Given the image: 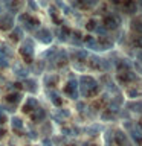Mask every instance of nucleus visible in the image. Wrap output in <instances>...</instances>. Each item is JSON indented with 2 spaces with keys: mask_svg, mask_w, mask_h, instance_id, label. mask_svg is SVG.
Instances as JSON below:
<instances>
[{
  "mask_svg": "<svg viewBox=\"0 0 142 146\" xmlns=\"http://www.w3.org/2000/svg\"><path fill=\"white\" fill-rule=\"evenodd\" d=\"M20 53L25 58V61L32 62V55H34V43H32V40L27 38L23 41V44L20 46Z\"/></svg>",
  "mask_w": 142,
  "mask_h": 146,
  "instance_id": "nucleus-1",
  "label": "nucleus"
},
{
  "mask_svg": "<svg viewBox=\"0 0 142 146\" xmlns=\"http://www.w3.org/2000/svg\"><path fill=\"white\" fill-rule=\"evenodd\" d=\"M80 84L82 87H86L87 90H90V93L92 94H95V93H98V84H96V81L93 79L92 76H81V79H80Z\"/></svg>",
  "mask_w": 142,
  "mask_h": 146,
  "instance_id": "nucleus-2",
  "label": "nucleus"
},
{
  "mask_svg": "<svg viewBox=\"0 0 142 146\" xmlns=\"http://www.w3.org/2000/svg\"><path fill=\"white\" fill-rule=\"evenodd\" d=\"M66 94H69L70 99H78V94H80V85L75 79H70L66 85Z\"/></svg>",
  "mask_w": 142,
  "mask_h": 146,
  "instance_id": "nucleus-3",
  "label": "nucleus"
},
{
  "mask_svg": "<svg viewBox=\"0 0 142 146\" xmlns=\"http://www.w3.org/2000/svg\"><path fill=\"white\" fill-rule=\"evenodd\" d=\"M35 36H37V40L41 41V43H44V44L52 43V34H50L49 29H40V31H37L35 32Z\"/></svg>",
  "mask_w": 142,
  "mask_h": 146,
  "instance_id": "nucleus-4",
  "label": "nucleus"
},
{
  "mask_svg": "<svg viewBox=\"0 0 142 146\" xmlns=\"http://www.w3.org/2000/svg\"><path fill=\"white\" fill-rule=\"evenodd\" d=\"M12 26H14L12 15L5 14V15L0 17V29H2V31H9V29H12Z\"/></svg>",
  "mask_w": 142,
  "mask_h": 146,
  "instance_id": "nucleus-5",
  "label": "nucleus"
},
{
  "mask_svg": "<svg viewBox=\"0 0 142 146\" xmlns=\"http://www.w3.org/2000/svg\"><path fill=\"white\" fill-rule=\"evenodd\" d=\"M52 61H55L57 66H64V64L69 61V56H67V53L64 52V50H58V52L55 53V56H54Z\"/></svg>",
  "mask_w": 142,
  "mask_h": 146,
  "instance_id": "nucleus-6",
  "label": "nucleus"
},
{
  "mask_svg": "<svg viewBox=\"0 0 142 146\" xmlns=\"http://www.w3.org/2000/svg\"><path fill=\"white\" fill-rule=\"evenodd\" d=\"M104 26L107 27V29H116V27L119 26V18L113 17V15L104 17Z\"/></svg>",
  "mask_w": 142,
  "mask_h": 146,
  "instance_id": "nucleus-7",
  "label": "nucleus"
},
{
  "mask_svg": "<svg viewBox=\"0 0 142 146\" xmlns=\"http://www.w3.org/2000/svg\"><path fill=\"white\" fill-rule=\"evenodd\" d=\"M38 108V102H37V99L35 98H29L26 100V104L23 105V111L25 113H31V111H34V110Z\"/></svg>",
  "mask_w": 142,
  "mask_h": 146,
  "instance_id": "nucleus-8",
  "label": "nucleus"
},
{
  "mask_svg": "<svg viewBox=\"0 0 142 146\" xmlns=\"http://www.w3.org/2000/svg\"><path fill=\"white\" fill-rule=\"evenodd\" d=\"M130 135H131V139L135 140V143H136V145L142 146V131L139 129V126H137V128H133V126H131Z\"/></svg>",
  "mask_w": 142,
  "mask_h": 146,
  "instance_id": "nucleus-9",
  "label": "nucleus"
},
{
  "mask_svg": "<svg viewBox=\"0 0 142 146\" xmlns=\"http://www.w3.org/2000/svg\"><path fill=\"white\" fill-rule=\"evenodd\" d=\"M44 117H46V111L43 108H37V110H34L32 111V114H31V119L34 122H41V120H44Z\"/></svg>",
  "mask_w": 142,
  "mask_h": 146,
  "instance_id": "nucleus-10",
  "label": "nucleus"
},
{
  "mask_svg": "<svg viewBox=\"0 0 142 146\" xmlns=\"http://www.w3.org/2000/svg\"><path fill=\"white\" fill-rule=\"evenodd\" d=\"M113 135H115V141H116L119 146H128V143H127V134H125V132L116 131Z\"/></svg>",
  "mask_w": 142,
  "mask_h": 146,
  "instance_id": "nucleus-11",
  "label": "nucleus"
},
{
  "mask_svg": "<svg viewBox=\"0 0 142 146\" xmlns=\"http://www.w3.org/2000/svg\"><path fill=\"white\" fill-rule=\"evenodd\" d=\"M23 23H25V27H26L27 31H34L35 27L40 25L37 18H32V17H29V15H27V18H26V20L23 21Z\"/></svg>",
  "mask_w": 142,
  "mask_h": 146,
  "instance_id": "nucleus-12",
  "label": "nucleus"
},
{
  "mask_svg": "<svg viewBox=\"0 0 142 146\" xmlns=\"http://www.w3.org/2000/svg\"><path fill=\"white\" fill-rule=\"evenodd\" d=\"M84 43H86V46L89 49H95V50H101V47H99V43L96 41L93 36H86V40H84Z\"/></svg>",
  "mask_w": 142,
  "mask_h": 146,
  "instance_id": "nucleus-13",
  "label": "nucleus"
},
{
  "mask_svg": "<svg viewBox=\"0 0 142 146\" xmlns=\"http://www.w3.org/2000/svg\"><path fill=\"white\" fill-rule=\"evenodd\" d=\"M21 98H23V96L20 94V91H15V93H9L6 96V100L9 104H17V102H20V100H21Z\"/></svg>",
  "mask_w": 142,
  "mask_h": 146,
  "instance_id": "nucleus-14",
  "label": "nucleus"
},
{
  "mask_svg": "<svg viewBox=\"0 0 142 146\" xmlns=\"http://www.w3.org/2000/svg\"><path fill=\"white\" fill-rule=\"evenodd\" d=\"M11 126H12V129L15 131V132H20V129L23 128V122H21V119H18V117H12V119H11Z\"/></svg>",
  "mask_w": 142,
  "mask_h": 146,
  "instance_id": "nucleus-15",
  "label": "nucleus"
},
{
  "mask_svg": "<svg viewBox=\"0 0 142 146\" xmlns=\"http://www.w3.org/2000/svg\"><path fill=\"white\" fill-rule=\"evenodd\" d=\"M127 108L135 113H142V102H128Z\"/></svg>",
  "mask_w": 142,
  "mask_h": 146,
  "instance_id": "nucleus-16",
  "label": "nucleus"
},
{
  "mask_svg": "<svg viewBox=\"0 0 142 146\" xmlns=\"http://www.w3.org/2000/svg\"><path fill=\"white\" fill-rule=\"evenodd\" d=\"M57 81H58V76H57V75L46 76V78H44V85H46V87H54L55 84H57Z\"/></svg>",
  "mask_w": 142,
  "mask_h": 146,
  "instance_id": "nucleus-17",
  "label": "nucleus"
},
{
  "mask_svg": "<svg viewBox=\"0 0 142 146\" xmlns=\"http://www.w3.org/2000/svg\"><path fill=\"white\" fill-rule=\"evenodd\" d=\"M124 8H125V12L127 14H135L136 12V3L135 2H125L124 3Z\"/></svg>",
  "mask_w": 142,
  "mask_h": 146,
  "instance_id": "nucleus-18",
  "label": "nucleus"
},
{
  "mask_svg": "<svg viewBox=\"0 0 142 146\" xmlns=\"http://www.w3.org/2000/svg\"><path fill=\"white\" fill-rule=\"evenodd\" d=\"M131 27H133V31L137 32V35H142V18H139V20H133Z\"/></svg>",
  "mask_w": 142,
  "mask_h": 146,
  "instance_id": "nucleus-19",
  "label": "nucleus"
},
{
  "mask_svg": "<svg viewBox=\"0 0 142 146\" xmlns=\"http://www.w3.org/2000/svg\"><path fill=\"white\" fill-rule=\"evenodd\" d=\"M25 87H26V90H29V91H37V81L26 79L25 81Z\"/></svg>",
  "mask_w": 142,
  "mask_h": 146,
  "instance_id": "nucleus-20",
  "label": "nucleus"
},
{
  "mask_svg": "<svg viewBox=\"0 0 142 146\" xmlns=\"http://www.w3.org/2000/svg\"><path fill=\"white\" fill-rule=\"evenodd\" d=\"M49 96H50V100H52V104H54V105H58V107L61 105L63 100H61V98H60L57 93H55V91H49Z\"/></svg>",
  "mask_w": 142,
  "mask_h": 146,
  "instance_id": "nucleus-21",
  "label": "nucleus"
},
{
  "mask_svg": "<svg viewBox=\"0 0 142 146\" xmlns=\"http://www.w3.org/2000/svg\"><path fill=\"white\" fill-rule=\"evenodd\" d=\"M69 35H70V31H69L67 27H63V29L58 32V38H60V41H66Z\"/></svg>",
  "mask_w": 142,
  "mask_h": 146,
  "instance_id": "nucleus-22",
  "label": "nucleus"
},
{
  "mask_svg": "<svg viewBox=\"0 0 142 146\" xmlns=\"http://www.w3.org/2000/svg\"><path fill=\"white\" fill-rule=\"evenodd\" d=\"M21 36H23V31L20 29V27H14V31L11 34V38L12 40H20Z\"/></svg>",
  "mask_w": 142,
  "mask_h": 146,
  "instance_id": "nucleus-23",
  "label": "nucleus"
},
{
  "mask_svg": "<svg viewBox=\"0 0 142 146\" xmlns=\"http://www.w3.org/2000/svg\"><path fill=\"white\" fill-rule=\"evenodd\" d=\"M90 66L95 68H101V59L98 56H92L90 58Z\"/></svg>",
  "mask_w": 142,
  "mask_h": 146,
  "instance_id": "nucleus-24",
  "label": "nucleus"
},
{
  "mask_svg": "<svg viewBox=\"0 0 142 146\" xmlns=\"http://www.w3.org/2000/svg\"><path fill=\"white\" fill-rule=\"evenodd\" d=\"M127 94L130 96V98H139V96H141V90H137V88H128Z\"/></svg>",
  "mask_w": 142,
  "mask_h": 146,
  "instance_id": "nucleus-25",
  "label": "nucleus"
},
{
  "mask_svg": "<svg viewBox=\"0 0 142 146\" xmlns=\"http://www.w3.org/2000/svg\"><path fill=\"white\" fill-rule=\"evenodd\" d=\"M113 134L112 131H107V134L104 135V141H105V146H112V139H113Z\"/></svg>",
  "mask_w": 142,
  "mask_h": 146,
  "instance_id": "nucleus-26",
  "label": "nucleus"
},
{
  "mask_svg": "<svg viewBox=\"0 0 142 146\" xmlns=\"http://www.w3.org/2000/svg\"><path fill=\"white\" fill-rule=\"evenodd\" d=\"M8 55H9V50L5 47L3 44H0V58H6L8 59Z\"/></svg>",
  "mask_w": 142,
  "mask_h": 146,
  "instance_id": "nucleus-27",
  "label": "nucleus"
},
{
  "mask_svg": "<svg viewBox=\"0 0 142 146\" xmlns=\"http://www.w3.org/2000/svg\"><path fill=\"white\" fill-rule=\"evenodd\" d=\"M133 44H135L136 47L142 49V35H136L135 38H133Z\"/></svg>",
  "mask_w": 142,
  "mask_h": 146,
  "instance_id": "nucleus-28",
  "label": "nucleus"
},
{
  "mask_svg": "<svg viewBox=\"0 0 142 146\" xmlns=\"http://www.w3.org/2000/svg\"><path fill=\"white\" fill-rule=\"evenodd\" d=\"M75 56H76L78 59H81V61H82V59H86V58H87V53L84 52V50H76V52H75Z\"/></svg>",
  "mask_w": 142,
  "mask_h": 146,
  "instance_id": "nucleus-29",
  "label": "nucleus"
},
{
  "mask_svg": "<svg viewBox=\"0 0 142 146\" xmlns=\"http://www.w3.org/2000/svg\"><path fill=\"white\" fill-rule=\"evenodd\" d=\"M102 119L104 120H110V119H115V116H113V113L110 111V110H105V113L102 114Z\"/></svg>",
  "mask_w": 142,
  "mask_h": 146,
  "instance_id": "nucleus-30",
  "label": "nucleus"
},
{
  "mask_svg": "<svg viewBox=\"0 0 142 146\" xmlns=\"http://www.w3.org/2000/svg\"><path fill=\"white\" fill-rule=\"evenodd\" d=\"M96 27H98V25H96L95 20H90L89 23H87V29L89 31H96Z\"/></svg>",
  "mask_w": 142,
  "mask_h": 146,
  "instance_id": "nucleus-31",
  "label": "nucleus"
},
{
  "mask_svg": "<svg viewBox=\"0 0 142 146\" xmlns=\"http://www.w3.org/2000/svg\"><path fill=\"white\" fill-rule=\"evenodd\" d=\"M15 73H17L18 76H26V73H27V72H26L23 67H18V66H15Z\"/></svg>",
  "mask_w": 142,
  "mask_h": 146,
  "instance_id": "nucleus-32",
  "label": "nucleus"
},
{
  "mask_svg": "<svg viewBox=\"0 0 142 146\" xmlns=\"http://www.w3.org/2000/svg\"><path fill=\"white\" fill-rule=\"evenodd\" d=\"M96 32L102 35V34H105V32H107V27H105L104 25H102V26H98V27H96Z\"/></svg>",
  "mask_w": 142,
  "mask_h": 146,
  "instance_id": "nucleus-33",
  "label": "nucleus"
},
{
  "mask_svg": "<svg viewBox=\"0 0 142 146\" xmlns=\"http://www.w3.org/2000/svg\"><path fill=\"white\" fill-rule=\"evenodd\" d=\"M8 67V59L6 58H0V68Z\"/></svg>",
  "mask_w": 142,
  "mask_h": 146,
  "instance_id": "nucleus-34",
  "label": "nucleus"
},
{
  "mask_svg": "<svg viewBox=\"0 0 142 146\" xmlns=\"http://www.w3.org/2000/svg\"><path fill=\"white\" fill-rule=\"evenodd\" d=\"M5 122H6V116H5L3 110L0 108V123H5Z\"/></svg>",
  "mask_w": 142,
  "mask_h": 146,
  "instance_id": "nucleus-35",
  "label": "nucleus"
},
{
  "mask_svg": "<svg viewBox=\"0 0 142 146\" xmlns=\"http://www.w3.org/2000/svg\"><path fill=\"white\" fill-rule=\"evenodd\" d=\"M43 146H52V141H50L49 139H44L43 140Z\"/></svg>",
  "mask_w": 142,
  "mask_h": 146,
  "instance_id": "nucleus-36",
  "label": "nucleus"
},
{
  "mask_svg": "<svg viewBox=\"0 0 142 146\" xmlns=\"http://www.w3.org/2000/svg\"><path fill=\"white\" fill-rule=\"evenodd\" d=\"M29 6H31L32 9H37V5H35L34 2H29Z\"/></svg>",
  "mask_w": 142,
  "mask_h": 146,
  "instance_id": "nucleus-37",
  "label": "nucleus"
},
{
  "mask_svg": "<svg viewBox=\"0 0 142 146\" xmlns=\"http://www.w3.org/2000/svg\"><path fill=\"white\" fill-rule=\"evenodd\" d=\"M137 59H139V61L142 62V50H141V52H139V53H137Z\"/></svg>",
  "mask_w": 142,
  "mask_h": 146,
  "instance_id": "nucleus-38",
  "label": "nucleus"
},
{
  "mask_svg": "<svg viewBox=\"0 0 142 146\" xmlns=\"http://www.w3.org/2000/svg\"><path fill=\"white\" fill-rule=\"evenodd\" d=\"M139 129H141V131H142V122H141V123H139Z\"/></svg>",
  "mask_w": 142,
  "mask_h": 146,
  "instance_id": "nucleus-39",
  "label": "nucleus"
},
{
  "mask_svg": "<svg viewBox=\"0 0 142 146\" xmlns=\"http://www.w3.org/2000/svg\"><path fill=\"white\" fill-rule=\"evenodd\" d=\"M0 12H2V11H0Z\"/></svg>",
  "mask_w": 142,
  "mask_h": 146,
  "instance_id": "nucleus-40",
  "label": "nucleus"
}]
</instances>
